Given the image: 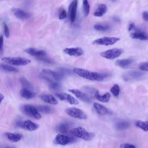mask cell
<instances>
[{"label":"cell","mask_w":148,"mask_h":148,"mask_svg":"<svg viewBox=\"0 0 148 148\" xmlns=\"http://www.w3.org/2000/svg\"><path fill=\"white\" fill-rule=\"evenodd\" d=\"M73 71L79 76L92 81H102L110 75L107 73L92 72L78 68H75Z\"/></svg>","instance_id":"cell-1"},{"label":"cell","mask_w":148,"mask_h":148,"mask_svg":"<svg viewBox=\"0 0 148 148\" xmlns=\"http://www.w3.org/2000/svg\"><path fill=\"white\" fill-rule=\"evenodd\" d=\"M69 132L73 136L86 141L91 140L95 136L93 133L88 132L84 128L81 127L73 128L70 130Z\"/></svg>","instance_id":"cell-2"},{"label":"cell","mask_w":148,"mask_h":148,"mask_svg":"<svg viewBox=\"0 0 148 148\" xmlns=\"http://www.w3.org/2000/svg\"><path fill=\"white\" fill-rule=\"evenodd\" d=\"M21 112L24 115L36 119H39L41 117V115L36 106L29 104L22 105L20 107Z\"/></svg>","instance_id":"cell-3"},{"label":"cell","mask_w":148,"mask_h":148,"mask_svg":"<svg viewBox=\"0 0 148 148\" xmlns=\"http://www.w3.org/2000/svg\"><path fill=\"white\" fill-rule=\"evenodd\" d=\"M2 60L5 63L17 66L26 65L31 62L29 59L20 57H5L2 58Z\"/></svg>","instance_id":"cell-4"},{"label":"cell","mask_w":148,"mask_h":148,"mask_svg":"<svg viewBox=\"0 0 148 148\" xmlns=\"http://www.w3.org/2000/svg\"><path fill=\"white\" fill-rule=\"evenodd\" d=\"M15 125L16 128H21L30 131L36 130L39 127L38 124L30 120L24 121L18 120L16 122Z\"/></svg>","instance_id":"cell-5"},{"label":"cell","mask_w":148,"mask_h":148,"mask_svg":"<svg viewBox=\"0 0 148 148\" xmlns=\"http://www.w3.org/2000/svg\"><path fill=\"white\" fill-rule=\"evenodd\" d=\"M120 39L118 37H105L94 40L92 44L94 45L107 46L116 43Z\"/></svg>","instance_id":"cell-6"},{"label":"cell","mask_w":148,"mask_h":148,"mask_svg":"<svg viewBox=\"0 0 148 148\" xmlns=\"http://www.w3.org/2000/svg\"><path fill=\"white\" fill-rule=\"evenodd\" d=\"M123 52V50L121 49L114 48L102 52L100 55L101 56L105 58L112 59L120 56Z\"/></svg>","instance_id":"cell-7"},{"label":"cell","mask_w":148,"mask_h":148,"mask_svg":"<svg viewBox=\"0 0 148 148\" xmlns=\"http://www.w3.org/2000/svg\"><path fill=\"white\" fill-rule=\"evenodd\" d=\"M66 113L70 116L75 118L85 119L87 116L81 110L75 108H70L66 110Z\"/></svg>","instance_id":"cell-8"},{"label":"cell","mask_w":148,"mask_h":148,"mask_svg":"<svg viewBox=\"0 0 148 148\" xmlns=\"http://www.w3.org/2000/svg\"><path fill=\"white\" fill-rule=\"evenodd\" d=\"M75 141L76 139L74 137L60 134L57 135L54 139L55 143L62 145H65Z\"/></svg>","instance_id":"cell-9"},{"label":"cell","mask_w":148,"mask_h":148,"mask_svg":"<svg viewBox=\"0 0 148 148\" xmlns=\"http://www.w3.org/2000/svg\"><path fill=\"white\" fill-rule=\"evenodd\" d=\"M144 73L141 71L134 70H129L125 72L123 75V77L125 80L129 79H137L143 77Z\"/></svg>","instance_id":"cell-10"},{"label":"cell","mask_w":148,"mask_h":148,"mask_svg":"<svg viewBox=\"0 0 148 148\" xmlns=\"http://www.w3.org/2000/svg\"><path fill=\"white\" fill-rule=\"evenodd\" d=\"M11 10L15 16L20 20H27L29 19L31 17L30 14L20 8L13 7L12 8Z\"/></svg>","instance_id":"cell-11"},{"label":"cell","mask_w":148,"mask_h":148,"mask_svg":"<svg viewBox=\"0 0 148 148\" xmlns=\"http://www.w3.org/2000/svg\"><path fill=\"white\" fill-rule=\"evenodd\" d=\"M56 95L60 100L65 101L71 105H78L79 101L71 95L65 93H57Z\"/></svg>","instance_id":"cell-12"},{"label":"cell","mask_w":148,"mask_h":148,"mask_svg":"<svg viewBox=\"0 0 148 148\" xmlns=\"http://www.w3.org/2000/svg\"><path fill=\"white\" fill-rule=\"evenodd\" d=\"M68 91L74 95L77 98L81 101L88 103H91L90 99L85 93L76 89H70Z\"/></svg>","instance_id":"cell-13"},{"label":"cell","mask_w":148,"mask_h":148,"mask_svg":"<svg viewBox=\"0 0 148 148\" xmlns=\"http://www.w3.org/2000/svg\"><path fill=\"white\" fill-rule=\"evenodd\" d=\"M78 0H73L69 7V13L70 21L74 22L76 16Z\"/></svg>","instance_id":"cell-14"},{"label":"cell","mask_w":148,"mask_h":148,"mask_svg":"<svg viewBox=\"0 0 148 148\" xmlns=\"http://www.w3.org/2000/svg\"><path fill=\"white\" fill-rule=\"evenodd\" d=\"M24 51L28 54L33 56L42 58L45 56L47 54V52L45 51L39 50L33 48H29L25 49Z\"/></svg>","instance_id":"cell-15"},{"label":"cell","mask_w":148,"mask_h":148,"mask_svg":"<svg viewBox=\"0 0 148 148\" xmlns=\"http://www.w3.org/2000/svg\"><path fill=\"white\" fill-rule=\"evenodd\" d=\"M63 51L70 56H80L84 53L82 49L79 47L66 48L63 50Z\"/></svg>","instance_id":"cell-16"},{"label":"cell","mask_w":148,"mask_h":148,"mask_svg":"<svg viewBox=\"0 0 148 148\" xmlns=\"http://www.w3.org/2000/svg\"><path fill=\"white\" fill-rule=\"evenodd\" d=\"M20 94L22 97L27 99H32L36 95V93L32 90L24 88L21 90Z\"/></svg>","instance_id":"cell-17"},{"label":"cell","mask_w":148,"mask_h":148,"mask_svg":"<svg viewBox=\"0 0 148 148\" xmlns=\"http://www.w3.org/2000/svg\"><path fill=\"white\" fill-rule=\"evenodd\" d=\"M5 135L8 139L12 143L18 142L23 137L21 134L18 133L7 132L5 133Z\"/></svg>","instance_id":"cell-18"},{"label":"cell","mask_w":148,"mask_h":148,"mask_svg":"<svg viewBox=\"0 0 148 148\" xmlns=\"http://www.w3.org/2000/svg\"><path fill=\"white\" fill-rule=\"evenodd\" d=\"M130 36L132 38L142 40H147L148 38L147 34L145 32L140 30H137L131 33Z\"/></svg>","instance_id":"cell-19"},{"label":"cell","mask_w":148,"mask_h":148,"mask_svg":"<svg viewBox=\"0 0 148 148\" xmlns=\"http://www.w3.org/2000/svg\"><path fill=\"white\" fill-rule=\"evenodd\" d=\"M134 62V60L131 58L119 59L115 61V64L121 68H125L130 65Z\"/></svg>","instance_id":"cell-20"},{"label":"cell","mask_w":148,"mask_h":148,"mask_svg":"<svg viewBox=\"0 0 148 148\" xmlns=\"http://www.w3.org/2000/svg\"><path fill=\"white\" fill-rule=\"evenodd\" d=\"M40 97L43 101L47 103L53 105L57 104L58 103L56 99L50 94L42 95L40 96Z\"/></svg>","instance_id":"cell-21"},{"label":"cell","mask_w":148,"mask_h":148,"mask_svg":"<svg viewBox=\"0 0 148 148\" xmlns=\"http://www.w3.org/2000/svg\"><path fill=\"white\" fill-rule=\"evenodd\" d=\"M42 71L44 73L50 75L57 81L61 80L63 77V75L62 73H57L50 69H44L42 70Z\"/></svg>","instance_id":"cell-22"},{"label":"cell","mask_w":148,"mask_h":148,"mask_svg":"<svg viewBox=\"0 0 148 148\" xmlns=\"http://www.w3.org/2000/svg\"><path fill=\"white\" fill-rule=\"evenodd\" d=\"M107 10V6L106 4H101L98 5L97 9L94 12V15L96 17L101 16L106 12Z\"/></svg>","instance_id":"cell-23"},{"label":"cell","mask_w":148,"mask_h":148,"mask_svg":"<svg viewBox=\"0 0 148 148\" xmlns=\"http://www.w3.org/2000/svg\"><path fill=\"white\" fill-rule=\"evenodd\" d=\"M38 112L50 114L54 113V109L51 106L45 105H40L36 106Z\"/></svg>","instance_id":"cell-24"},{"label":"cell","mask_w":148,"mask_h":148,"mask_svg":"<svg viewBox=\"0 0 148 148\" xmlns=\"http://www.w3.org/2000/svg\"><path fill=\"white\" fill-rule=\"evenodd\" d=\"M130 123L125 120H119L115 124V127L118 130H122L127 129L130 126Z\"/></svg>","instance_id":"cell-25"},{"label":"cell","mask_w":148,"mask_h":148,"mask_svg":"<svg viewBox=\"0 0 148 148\" xmlns=\"http://www.w3.org/2000/svg\"><path fill=\"white\" fill-rule=\"evenodd\" d=\"M93 106L97 112L100 114L104 115L109 112V111L106 108L98 103H94Z\"/></svg>","instance_id":"cell-26"},{"label":"cell","mask_w":148,"mask_h":148,"mask_svg":"<svg viewBox=\"0 0 148 148\" xmlns=\"http://www.w3.org/2000/svg\"><path fill=\"white\" fill-rule=\"evenodd\" d=\"M95 96L96 98L99 101L102 102H108L110 98L111 95L108 92H106L103 95H100L98 90L95 93Z\"/></svg>","instance_id":"cell-27"},{"label":"cell","mask_w":148,"mask_h":148,"mask_svg":"<svg viewBox=\"0 0 148 148\" xmlns=\"http://www.w3.org/2000/svg\"><path fill=\"white\" fill-rule=\"evenodd\" d=\"M20 82L23 88L32 90H34V88L32 85L24 77H21L19 79Z\"/></svg>","instance_id":"cell-28"},{"label":"cell","mask_w":148,"mask_h":148,"mask_svg":"<svg viewBox=\"0 0 148 148\" xmlns=\"http://www.w3.org/2000/svg\"><path fill=\"white\" fill-rule=\"evenodd\" d=\"M0 70L2 71L12 72H18V70L16 68L9 65L0 63Z\"/></svg>","instance_id":"cell-29"},{"label":"cell","mask_w":148,"mask_h":148,"mask_svg":"<svg viewBox=\"0 0 148 148\" xmlns=\"http://www.w3.org/2000/svg\"><path fill=\"white\" fill-rule=\"evenodd\" d=\"M94 28L97 31L106 32L109 30L110 29V27L107 24H97L94 25Z\"/></svg>","instance_id":"cell-30"},{"label":"cell","mask_w":148,"mask_h":148,"mask_svg":"<svg viewBox=\"0 0 148 148\" xmlns=\"http://www.w3.org/2000/svg\"><path fill=\"white\" fill-rule=\"evenodd\" d=\"M69 128V124L67 123H64L59 125L58 129L60 132L62 134H66L68 132Z\"/></svg>","instance_id":"cell-31"},{"label":"cell","mask_w":148,"mask_h":148,"mask_svg":"<svg viewBox=\"0 0 148 148\" xmlns=\"http://www.w3.org/2000/svg\"><path fill=\"white\" fill-rule=\"evenodd\" d=\"M135 125L145 131H147L148 130V121H143L141 120L137 121Z\"/></svg>","instance_id":"cell-32"},{"label":"cell","mask_w":148,"mask_h":148,"mask_svg":"<svg viewBox=\"0 0 148 148\" xmlns=\"http://www.w3.org/2000/svg\"><path fill=\"white\" fill-rule=\"evenodd\" d=\"M83 7L85 16H87L90 12V6L88 0H83Z\"/></svg>","instance_id":"cell-33"},{"label":"cell","mask_w":148,"mask_h":148,"mask_svg":"<svg viewBox=\"0 0 148 148\" xmlns=\"http://www.w3.org/2000/svg\"><path fill=\"white\" fill-rule=\"evenodd\" d=\"M120 89L118 85L115 84L111 88L110 91L115 97H117L119 93Z\"/></svg>","instance_id":"cell-34"},{"label":"cell","mask_w":148,"mask_h":148,"mask_svg":"<svg viewBox=\"0 0 148 148\" xmlns=\"http://www.w3.org/2000/svg\"><path fill=\"white\" fill-rule=\"evenodd\" d=\"M49 87L53 90H58L61 88V86L58 83L51 81L49 82Z\"/></svg>","instance_id":"cell-35"},{"label":"cell","mask_w":148,"mask_h":148,"mask_svg":"<svg viewBox=\"0 0 148 148\" xmlns=\"http://www.w3.org/2000/svg\"><path fill=\"white\" fill-rule=\"evenodd\" d=\"M138 67L141 70L147 71L148 70L147 62H145L140 64L139 65Z\"/></svg>","instance_id":"cell-36"},{"label":"cell","mask_w":148,"mask_h":148,"mask_svg":"<svg viewBox=\"0 0 148 148\" xmlns=\"http://www.w3.org/2000/svg\"><path fill=\"white\" fill-rule=\"evenodd\" d=\"M4 34L7 38H8L9 36V31L8 26L6 23L4 22L3 23Z\"/></svg>","instance_id":"cell-37"},{"label":"cell","mask_w":148,"mask_h":148,"mask_svg":"<svg viewBox=\"0 0 148 148\" xmlns=\"http://www.w3.org/2000/svg\"><path fill=\"white\" fill-rule=\"evenodd\" d=\"M67 16L66 11L65 10H62L60 13L59 16V18L61 20L65 18Z\"/></svg>","instance_id":"cell-38"},{"label":"cell","mask_w":148,"mask_h":148,"mask_svg":"<svg viewBox=\"0 0 148 148\" xmlns=\"http://www.w3.org/2000/svg\"><path fill=\"white\" fill-rule=\"evenodd\" d=\"M3 37L2 35L0 36V54L2 55L3 50Z\"/></svg>","instance_id":"cell-39"},{"label":"cell","mask_w":148,"mask_h":148,"mask_svg":"<svg viewBox=\"0 0 148 148\" xmlns=\"http://www.w3.org/2000/svg\"><path fill=\"white\" fill-rule=\"evenodd\" d=\"M120 147L122 148H135L136 147L135 146L133 145L128 143L122 144L120 145Z\"/></svg>","instance_id":"cell-40"},{"label":"cell","mask_w":148,"mask_h":148,"mask_svg":"<svg viewBox=\"0 0 148 148\" xmlns=\"http://www.w3.org/2000/svg\"><path fill=\"white\" fill-rule=\"evenodd\" d=\"M142 16L143 19L145 21H147L148 20V13L147 11H145L143 12Z\"/></svg>","instance_id":"cell-41"},{"label":"cell","mask_w":148,"mask_h":148,"mask_svg":"<svg viewBox=\"0 0 148 148\" xmlns=\"http://www.w3.org/2000/svg\"><path fill=\"white\" fill-rule=\"evenodd\" d=\"M135 28V25L133 23H131L129 25L128 30L129 31H130Z\"/></svg>","instance_id":"cell-42"},{"label":"cell","mask_w":148,"mask_h":148,"mask_svg":"<svg viewBox=\"0 0 148 148\" xmlns=\"http://www.w3.org/2000/svg\"><path fill=\"white\" fill-rule=\"evenodd\" d=\"M112 19L114 21L116 22L119 23L121 22V20L120 19L116 16H113Z\"/></svg>","instance_id":"cell-43"},{"label":"cell","mask_w":148,"mask_h":148,"mask_svg":"<svg viewBox=\"0 0 148 148\" xmlns=\"http://www.w3.org/2000/svg\"><path fill=\"white\" fill-rule=\"evenodd\" d=\"M4 98L3 95L0 93V103Z\"/></svg>","instance_id":"cell-44"},{"label":"cell","mask_w":148,"mask_h":148,"mask_svg":"<svg viewBox=\"0 0 148 148\" xmlns=\"http://www.w3.org/2000/svg\"><path fill=\"white\" fill-rule=\"evenodd\" d=\"M110 0L111 1H112V2H115L116 1V0Z\"/></svg>","instance_id":"cell-45"}]
</instances>
